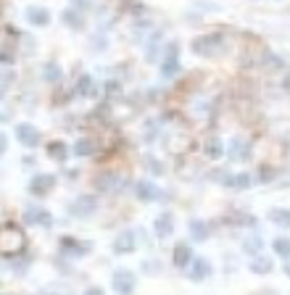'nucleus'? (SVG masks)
<instances>
[{
    "label": "nucleus",
    "instance_id": "f257e3e1",
    "mask_svg": "<svg viewBox=\"0 0 290 295\" xmlns=\"http://www.w3.org/2000/svg\"><path fill=\"white\" fill-rule=\"evenodd\" d=\"M92 211H95V198H92V195H82V198H77L74 203L69 206V214L77 216V219H85V216H90Z\"/></svg>",
    "mask_w": 290,
    "mask_h": 295
},
{
    "label": "nucleus",
    "instance_id": "f03ea898",
    "mask_svg": "<svg viewBox=\"0 0 290 295\" xmlns=\"http://www.w3.org/2000/svg\"><path fill=\"white\" fill-rule=\"evenodd\" d=\"M219 45H222V37L219 34H211V37H201V40H195L193 42V50L198 53V55H211Z\"/></svg>",
    "mask_w": 290,
    "mask_h": 295
},
{
    "label": "nucleus",
    "instance_id": "7ed1b4c3",
    "mask_svg": "<svg viewBox=\"0 0 290 295\" xmlns=\"http://www.w3.org/2000/svg\"><path fill=\"white\" fill-rule=\"evenodd\" d=\"M111 287L116 292H130L135 287V274L132 271H116V274L111 277Z\"/></svg>",
    "mask_w": 290,
    "mask_h": 295
},
{
    "label": "nucleus",
    "instance_id": "20e7f679",
    "mask_svg": "<svg viewBox=\"0 0 290 295\" xmlns=\"http://www.w3.org/2000/svg\"><path fill=\"white\" fill-rule=\"evenodd\" d=\"M24 221H27V224H45V227H50V224H53V216L48 214V211L37 208V206H29V208L24 211Z\"/></svg>",
    "mask_w": 290,
    "mask_h": 295
},
{
    "label": "nucleus",
    "instance_id": "39448f33",
    "mask_svg": "<svg viewBox=\"0 0 290 295\" xmlns=\"http://www.w3.org/2000/svg\"><path fill=\"white\" fill-rule=\"evenodd\" d=\"M53 185H55V176H53V174H37V176L29 182V190H32L34 195H45Z\"/></svg>",
    "mask_w": 290,
    "mask_h": 295
},
{
    "label": "nucleus",
    "instance_id": "423d86ee",
    "mask_svg": "<svg viewBox=\"0 0 290 295\" xmlns=\"http://www.w3.org/2000/svg\"><path fill=\"white\" fill-rule=\"evenodd\" d=\"M16 135H19L21 143L29 145V148L40 143V132H37L34 127H29V124H19V127H16Z\"/></svg>",
    "mask_w": 290,
    "mask_h": 295
},
{
    "label": "nucleus",
    "instance_id": "0eeeda50",
    "mask_svg": "<svg viewBox=\"0 0 290 295\" xmlns=\"http://www.w3.org/2000/svg\"><path fill=\"white\" fill-rule=\"evenodd\" d=\"M113 251L116 253H130V251H135V232H122L119 238L113 240Z\"/></svg>",
    "mask_w": 290,
    "mask_h": 295
},
{
    "label": "nucleus",
    "instance_id": "6e6552de",
    "mask_svg": "<svg viewBox=\"0 0 290 295\" xmlns=\"http://www.w3.org/2000/svg\"><path fill=\"white\" fill-rule=\"evenodd\" d=\"M27 19L32 21V24H37V27H45V24H48V19H50V14H48L45 8L29 6V8H27Z\"/></svg>",
    "mask_w": 290,
    "mask_h": 295
},
{
    "label": "nucleus",
    "instance_id": "1a4fd4ad",
    "mask_svg": "<svg viewBox=\"0 0 290 295\" xmlns=\"http://www.w3.org/2000/svg\"><path fill=\"white\" fill-rule=\"evenodd\" d=\"M135 195L140 200H153V198H158V190L150 182H137L135 185Z\"/></svg>",
    "mask_w": 290,
    "mask_h": 295
},
{
    "label": "nucleus",
    "instance_id": "9d476101",
    "mask_svg": "<svg viewBox=\"0 0 290 295\" xmlns=\"http://www.w3.org/2000/svg\"><path fill=\"white\" fill-rule=\"evenodd\" d=\"M169 232H171V216L169 214H161L156 219V234H158V238H166Z\"/></svg>",
    "mask_w": 290,
    "mask_h": 295
},
{
    "label": "nucleus",
    "instance_id": "9b49d317",
    "mask_svg": "<svg viewBox=\"0 0 290 295\" xmlns=\"http://www.w3.org/2000/svg\"><path fill=\"white\" fill-rule=\"evenodd\" d=\"M61 248L66 253H74V256H85V245H79L77 240H72V238H64L61 240Z\"/></svg>",
    "mask_w": 290,
    "mask_h": 295
},
{
    "label": "nucleus",
    "instance_id": "f8f14e48",
    "mask_svg": "<svg viewBox=\"0 0 290 295\" xmlns=\"http://www.w3.org/2000/svg\"><path fill=\"white\" fill-rule=\"evenodd\" d=\"M232 158L248 161V158H251V148H248L246 143H240V140H235V143H232Z\"/></svg>",
    "mask_w": 290,
    "mask_h": 295
},
{
    "label": "nucleus",
    "instance_id": "ddd939ff",
    "mask_svg": "<svg viewBox=\"0 0 290 295\" xmlns=\"http://www.w3.org/2000/svg\"><path fill=\"white\" fill-rule=\"evenodd\" d=\"M206 274H208V264L203 261V258H198V261L193 264V271H190V279H206Z\"/></svg>",
    "mask_w": 290,
    "mask_h": 295
},
{
    "label": "nucleus",
    "instance_id": "4468645a",
    "mask_svg": "<svg viewBox=\"0 0 290 295\" xmlns=\"http://www.w3.org/2000/svg\"><path fill=\"white\" fill-rule=\"evenodd\" d=\"M188 261H190V248L188 245H177V248H174V264L185 266Z\"/></svg>",
    "mask_w": 290,
    "mask_h": 295
},
{
    "label": "nucleus",
    "instance_id": "2eb2a0df",
    "mask_svg": "<svg viewBox=\"0 0 290 295\" xmlns=\"http://www.w3.org/2000/svg\"><path fill=\"white\" fill-rule=\"evenodd\" d=\"M190 234H193V240H206L208 238V229H206V224L203 221H190Z\"/></svg>",
    "mask_w": 290,
    "mask_h": 295
},
{
    "label": "nucleus",
    "instance_id": "dca6fc26",
    "mask_svg": "<svg viewBox=\"0 0 290 295\" xmlns=\"http://www.w3.org/2000/svg\"><path fill=\"white\" fill-rule=\"evenodd\" d=\"M48 156L55 158V161H64L66 158V145L64 143H50L48 145Z\"/></svg>",
    "mask_w": 290,
    "mask_h": 295
},
{
    "label": "nucleus",
    "instance_id": "f3484780",
    "mask_svg": "<svg viewBox=\"0 0 290 295\" xmlns=\"http://www.w3.org/2000/svg\"><path fill=\"white\" fill-rule=\"evenodd\" d=\"M77 90L82 92V95L92 98V95H95V82H92L90 77H82V79H79V87H77Z\"/></svg>",
    "mask_w": 290,
    "mask_h": 295
},
{
    "label": "nucleus",
    "instance_id": "a211bd4d",
    "mask_svg": "<svg viewBox=\"0 0 290 295\" xmlns=\"http://www.w3.org/2000/svg\"><path fill=\"white\" fill-rule=\"evenodd\" d=\"M177 69H180V61H177L174 55H169L166 61L161 64V74H164V77H171L174 72H177Z\"/></svg>",
    "mask_w": 290,
    "mask_h": 295
},
{
    "label": "nucleus",
    "instance_id": "6ab92c4d",
    "mask_svg": "<svg viewBox=\"0 0 290 295\" xmlns=\"http://www.w3.org/2000/svg\"><path fill=\"white\" fill-rule=\"evenodd\" d=\"M274 251H277V256L290 258V240H287V238H277V240H274Z\"/></svg>",
    "mask_w": 290,
    "mask_h": 295
},
{
    "label": "nucleus",
    "instance_id": "aec40b11",
    "mask_svg": "<svg viewBox=\"0 0 290 295\" xmlns=\"http://www.w3.org/2000/svg\"><path fill=\"white\" fill-rule=\"evenodd\" d=\"M251 269L256 271V274H266V271L272 269V261H269V258H256V261L251 264Z\"/></svg>",
    "mask_w": 290,
    "mask_h": 295
},
{
    "label": "nucleus",
    "instance_id": "412c9836",
    "mask_svg": "<svg viewBox=\"0 0 290 295\" xmlns=\"http://www.w3.org/2000/svg\"><path fill=\"white\" fill-rule=\"evenodd\" d=\"M229 185H235V190H246V187L251 185V176L248 174H238V176H232V180H227Z\"/></svg>",
    "mask_w": 290,
    "mask_h": 295
},
{
    "label": "nucleus",
    "instance_id": "4be33fe9",
    "mask_svg": "<svg viewBox=\"0 0 290 295\" xmlns=\"http://www.w3.org/2000/svg\"><path fill=\"white\" fill-rule=\"evenodd\" d=\"M92 148H95V145H92L90 140H79V143L74 145V153H77V156H90Z\"/></svg>",
    "mask_w": 290,
    "mask_h": 295
},
{
    "label": "nucleus",
    "instance_id": "5701e85b",
    "mask_svg": "<svg viewBox=\"0 0 290 295\" xmlns=\"http://www.w3.org/2000/svg\"><path fill=\"white\" fill-rule=\"evenodd\" d=\"M64 21H66L69 27H74V29H82V19H79L74 11H66V14H64Z\"/></svg>",
    "mask_w": 290,
    "mask_h": 295
},
{
    "label": "nucleus",
    "instance_id": "b1692460",
    "mask_svg": "<svg viewBox=\"0 0 290 295\" xmlns=\"http://www.w3.org/2000/svg\"><path fill=\"white\" fill-rule=\"evenodd\" d=\"M272 221H277V224H285V227H290V211H272Z\"/></svg>",
    "mask_w": 290,
    "mask_h": 295
},
{
    "label": "nucleus",
    "instance_id": "393cba45",
    "mask_svg": "<svg viewBox=\"0 0 290 295\" xmlns=\"http://www.w3.org/2000/svg\"><path fill=\"white\" fill-rule=\"evenodd\" d=\"M45 77H48L50 82H58V79H61V69H58L55 64H48V66H45Z\"/></svg>",
    "mask_w": 290,
    "mask_h": 295
},
{
    "label": "nucleus",
    "instance_id": "a878e982",
    "mask_svg": "<svg viewBox=\"0 0 290 295\" xmlns=\"http://www.w3.org/2000/svg\"><path fill=\"white\" fill-rule=\"evenodd\" d=\"M206 153L211 158H216V156H222V143H219V140H211V143L206 145Z\"/></svg>",
    "mask_w": 290,
    "mask_h": 295
},
{
    "label": "nucleus",
    "instance_id": "bb28decb",
    "mask_svg": "<svg viewBox=\"0 0 290 295\" xmlns=\"http://www.w3.org/2000/svg\"><path fill=\"white\" fill-rule=\"evenodd\" d=\"M261 248H264L261 238H251V240H246V251H248V253H259Z\"/></svg>",
    "mask_w": 290,
    "mask_h": 295
},
{
    "label": "nucleus",
    "instance_id": "cd10ccee",
    "mask_svg": "<svg viewBox=\"0 0 290 295\" xmlns=\"http://www.w3.org/2000/svg\"><path fill=\"white\" fill-rule=\"evenodd\" d=\"M272 176H274V171H272V169H261V171H259V180H264V182H266V180H272Z\"/></svg>",
    "mask_w": 290,
    "mask_h": 295
},
{
    "label": "nucleus",
    "instance_id": "c85d7f7f",
    "mask_svg": "<svg viewBox=\"0 0 290 295\" xmlns=\"http://www.w3.org/2000/svg\"><path fill=\"white\" fill-rule=\"evenodd\" d=\"M285 271H287V274H290V264H287V269H285Z\"/></svg>",
    "mask_w": 290,
    "mask_h": 295
}]
</instances>
